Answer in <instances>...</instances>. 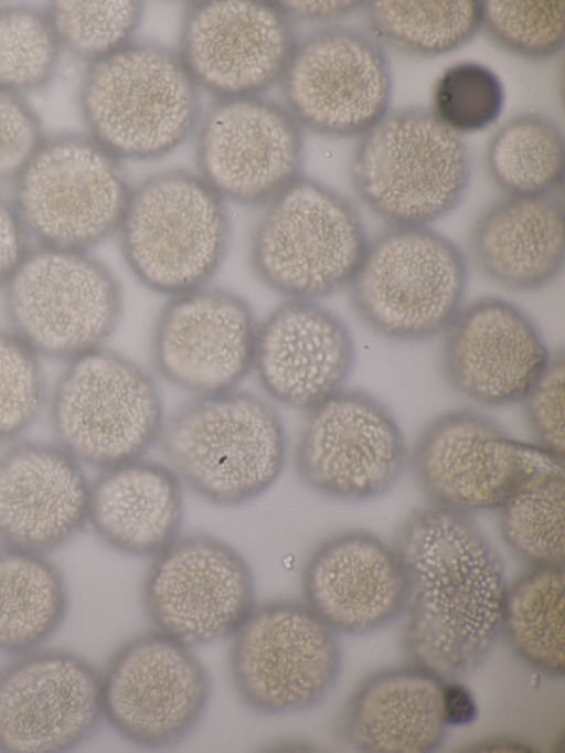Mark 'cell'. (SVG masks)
<instances>
[{
	"mask_svg": "<svg viewBox=\"0 0 565 753\" xmlns=\"http://www.w3.org/2000/svg\"><path fill=\"white\" fill-rule=\"evenodd\" d=\"M276 8L287 18L329 21L344 18L359 9L362 1H279Z\"/></svg>",
	"mask_w": 565,
	"mask_h": 753,
	"instance_id": "cell-41",
	"label": "cell"
},
{
	"mask_svg": "<svg viewBox=\"0 0 565 753\" xmlns=\"http://www.w3.org/2000/svg\"><path fill=\"white\" fill-rule=\"evenodd\" d=\"M366 245L354 206L300 176L267 203L249 253L253 271L271 290L318 301L349 286Z\"/></svg>",
	"mask_w": 565,
	"mask_h": 753,
	"instance_id": "cell-7",
	"label": "cell"
},
{
	"mask_svg": "<svg viewBox=\"0 0 565 753\" xmlns=\"http://www.w3.org/2000/svg\"><path fill=\"white\" fill-rule=\"evenodd\" d=\"M441 707L447 725L468 724L477 717V707L469 690L452 679L443 680Z\"/></svg>",
	"mask_w": 565,
	"mask_h": 753,
	"instance_id": "cell-42",
	"label": "cell"
},
{
	"mask_svg": "<svg viewBox=\"0 0 565 753\" xmlns=\"http://www.w3.org/2000/svg\"><path fill=\"white\" fill-rule=\"evenodd\" d=\"M362 10L375 40L418 57L461 47L481 25V1L476 0H377L363 2Z\"/></svg>",
	"mask_w": 565,
	"mask_h": 753,
	"instance_id": "cell-30",
	"label": "cell"
},
{
	"mask_svg": "<svg viewBox=\"0 0 565 753\" xmlns=\"http://www.w3.org/2000/svg\"><path fill=\"white\" fill-rule=\"evenodd\" d=\"M61 44L45 12L14 6L0 9V87L21 94L50 82Z\"/></svg>",
	"mask_w": 565,
	"mask_h": 753,
	"instance_id": "cell-34",
	"label": "cell"
},
{
	"mask_svg": "<svg viewBox=\"0 0 565 753\" xmlns=\"http://www.w3.org/2000/svg\"><path fill=\"white\" fill-rule=\"evenodd\" d=\"M117 233L135 277L171 297L207 285L225 259L231 225L225 201L202 177L177 169L131 190Z\"/></svg>",
	"mask_w": 565,
	"mask_h": 753,
	"instance_id": "cell-5",
	"label": "cell"
},
{
	"mask_svg": "<svg viewBox=\"0 0 565 753\" xmlns=\"http://www.w3.org/2000/svg\"><path fill=\"white\" fill-rule=\"evenodd\" d=\"M355 193L395 226H427L462 200L471 177L462 139L430 110L386 113L358 141L350 162Z\"/></svg>",
	"mask_w": 565,
	"mask_h": 753,
	"instance_id": "cell-4",
	"label": "cell"
},
{
	"mask_svg": "<svg viewBox=\"0 0 565 753\" xmlns=\"http://www.w3.org/2000/svg\"><path fill=\"white\" fill-rule=\"evenodd\" d=\"M303 602L337 634L379 630L404 613L406 582L392 545L365 530L323 540L301 572Z\"/></svg>",
	"mask_w": 565,
	"mask_h": 753,
	"instance_id": "cell-24",
	"label": "cell"
},
{
	"mask_svg": "<svg viewBox=\"0 0 565 753\" xmlns=\"http://www.w3.org/2000/svg\"><path fill=\"white\" fill-rule=\"evenodd\" d=\"M354 360L338 315L317 300L287 299L258 322L252 370L271 399L309 411L342 390Z\"/></svg>",
	"mask_w": 565,
	"mask_h": 753,
	"instance_id": "cell-22",
	"label": "cell"
},
{
	"mask_svg": "<svg viewBox=\"0 0 565 753\" xmlns=\"http://www.w3.org/2000/svg\"><path fill=\"white\" fill-rule=\"evenodd\" d=\"M100 678L104 719L128 742L149 749L186 739L202 720L212 689L191 647L157 629L115 650Z\"/></svg>",
	"mask_w": 565,
	"mask_h": 753,
	"instance_id": "cell-13",
	"label": "cell"
},
{
	"mask_svg": "<svg viewBox=\"0 0 565 753\" xmlns=\"http://www.w3.org/2000/svg\"><path fill=\"white\" fill-rule=\"evenodd\" d=\"M308 412L295 448V468L307 487L360 501L398 482L409 456L397 422L377 399L342 389Z\"/></svg>",
	"mask_w": 565,
	"mask_h": 753,
	"instance_id": "cell-16",
	"label": "cell"
},
{
	"mask_svg": "<svg viewBox=\"0 0 565 753\" xmlns=\"http://www.w3.org/2000/svg\"><path fill=\"white\" fill-rule=\"evenodd\" d=\"M138 1H53L46 17L62 47L96 62L130 42L141 17Z\"/></svg>",
	"mask_w": 565,
	"mask_h": 753,
	"instance_id": "cell-33",
	"label": "cell"
},
{
	"mask_svg": "<svg viewBox=\"0 0 565 753\" xmlns=\"http://www.w3.org/2000/svg\"><path fill=\"white\" fill-rule=\"evenodd\" d=\"M470 247L479 268L498 285L513 291L540 290L563 271V204L554 193L507 195L480 214Z\"/></svg>",
	"mask_w": 565,
	"mask_h": 753,
	"instance_id": "cell-26",
	"label": "cell"
},
{
	"mask_svg": "<svg viewBox=\"0 0 565 753\" xmlns=\"http://www.w3.org/2000/svg\"><path fill=\"white\" fill-rule=\"evenodd\" d=\"M486 165L492 180L508 195L553 194L563 181L562 129L543 113L518 115L491 137Z\"/></svg>",
	"mask_w": 565,
	"mask_h": 753,
	"instance_id": "cell-31",
	"label": "cell"
},
{
	"mask_svg": "<svg viewBox=\"0 0 565 753\" xmlns=\"http://www.w3.org/2000/svg\"><path fill=\"white\" fill-rule=\"evenodd\" d=\"M468 279L460 248L427 226H395L367 241L349 284L353 307L377 335L423 341L445 332Z\"/></svg>",
	"mask_w": 565,
	"mask_h": 753,
	"instance_id": "cell-6",
	"label": "cell"
},
{
	"mask_svg": "<svg viewBox=\"0 0 565 753\" xmlns=\"http://www.w3.org/2000/svg\"><path fill=\"white\" fill-rule=\"evenodd\" d=\"M301 128L260 96L218 99L199 131V174L224 201L267 204L301 176Z\"/></svg>",
	"mask_w": 565,
	"mask_h": 753,
	"instance_id": "cell-18",
	"label": "cell"
},
{
	"mask_svg": "<svg viewBox=\"0 0 565 753\" xmlns=\"http://www.w3.org/2000/svg\"><path fill=\"white\" fill-rule=\"evenodd\" d=\"M3 289L10 330L40 358L68 362L104 347L122 314L120 284L88 252L40 246Z\"/></svg>",
	"mask_w": 565,
	"mask_h": 753,
	"instance_id": "cell-9",
	"label": "cell"
},
{
	"mask_svg": "<svg viewBox=\"0 0 565 753\" xmlns=\"http://www.w3.org/2000/svg\"><path fill=\"white\" fill-rule=\"evenodd\" d=\"M280 81L298 124L328 137H361L386 115L392 96L390 62L381 43L342 25L295 43Z\"/></svg>",
	"mask_w": 565,
	"mask_h": 753,
	"instance_id": "cell-14",
	"label": "cell"
},
{
	"mask_svg": "<svg viewBox=\"0 0 565 753\" xmlns=\"http://www.w3.org/2000/svg\"><path fill=\"white\" fill-rule=\"evenodd\" d=\"M68 592L46 554L0 545V651L23 654L63 624Z\"/></svg>",
	"mask_w": 565,
	"mask_h": 753,
	"instance_id": "cell-28",
	"label": "cell"
},
{
	"mask_svg": "<svg viewBox=\"0 0 565 753\" xmlns=\"http://www.w3.org/2000/svg\"><path fill=\"white\" fill-rule=\"evenodd\" d=\"M564 24V1H481L480 29L505 51L530 61L562 52Z\"/></svg>",
	"mask_w": 565,
	"mask_h": 753,
	"instance_id": "cell-35",
	"label": "cell"
},
{
	"mask_svg": "<svg viewBox=\"0 0 565 753\" xmlns=\"http://www.w3.org/2000/svg\"><path fill=\"white\" fill-rule=\"evenodd\" d=\"M563 566L531 565L507 587L501 632L512 650L550 677L565 674Z\"/></svg>",
	"mask_w": 565,
	"mask_h": 753,
	"instance_id": "cell-29",
	"label": "cell"
},
{
	"mask_svg": "<svg viewBox=\"0 0 565 753\" xmlns=\"http://www.w3.org/2000/svg\"><path fill=\"white\" fill-rule=\"evenodd\" d=\"M181 485L170 467L140 457L100 469L89 485L87 524L119 553L154 556L179 537Z\"/></svg>",
	"mask_w": 565,
	"mask_h": 753,
	"instance_id": "cell-25",
	"label": "cell"
},
{
	"mask_svg": "<svg viewBox=\"0 0 565 753\" xmlns=\"http://www.w3.org/2000/svg\"><path fill=\"white\" fill-rule=\"evenodd\" d=\"M103 718L100 674L77 654L32 649L0 668V752H68Z\"/></svg>",
	"mask_w": 565,
	"mask_h": 753,
	"instance_id": "cell-17",
	"label": "cell"
},
{
	"mask_svg": "<svg viewBox=\"0 0 565 753\" xmlns=\"http://www.w3.org/2000/svg\"><path fill=\"white\" fill-rule=\"evenodd\" d=\"M409 459L431 505L466 515L499 509L523 482L563 466V459L512 438L492 418L469 409L427 423Z\"/></svg>",
	"mask_w": 565,
	"mask_h": 753,
	"instance_id": "cell-12",
	"label": "cell"
},
{
	"mask_svg": "<svg viewBox=\"0 0 565 753\" xmlns=\"http://www.w3.org/2000/svg\"><path fill=\"white\" fill-rule=\"evenodd\" d=\"M46 402L40 357L13 331L0 328V445L20 439Z\"/></svg>",
	"mask_w": 565,
	"mask_h": 753,
	"instance_id": "cell-37",
	"label": "cell"
},
{
	"mask_svg": "<svg viewBox=\"0 0 565 753\" xmlns=\"http://www.w3.org/2000/svg\"><path fill=\"white\" fill-rule=\"evenodd\" d=\"M287 18L260 1H204L186 12L177 52L198 87L218 99L259 96L295 46Z\"/></svg>",
	"mask_w": 565,
	"mask_h": 753,
	"instance_id": "cell-20",
	"label": "cell"
},
{
	"mask_svg": "<svg viewBox=\"0 0 565 753\" xmlns=\"http://www.w3.org/2000/svg\"><path fill=\"white\" fill-rule=\"evenodd\" d=\"M28 236L12 203L0 197V287H4L30 252Z\"/></svg>",
	"mask_w": 565,
	"mask_h": 753,
	"instance_id": "cell-40",
	"label": "cell"
},
{
	"mask_svg": "<svg viewBox=\"0 0 565 753\" xmlns=\"http://www.w3.org/2000/svg\"><path fill=\"white\" fill-rule=\"evenodd\" d=\"M140 596L157 630L193 647L233 636L255 606V582L236 549L195 533L153 556Z\"/></svg>",
	"mask_w": 565,
	"mask_h": 753,
	"instance_id": "cell-15",
	"label": "cell"
},
{
	"mask_svg": "<svg viewBox=\"0 0 565 753\" xmlns=\"http://www.w3.org/2000/svg\"><path fill=\"white\" fill-rule=\"evenodd\" d=\"M341 665L337 633L305 602L291 598L255 604L228 649L236 694L264 715L318 707L335 687Z\"/></svg>",
	"mask_w": 565,
	"mask_h": 753,
	"instance_id": "cell-10",
	"label": "cell"
},
{
	"mask_svg": "<svg viewBox=\"0 0 565 753\" xmlns=\"http://www.w3.org/2000/svg\"><path fill=\"white\" fill-rule=\"evenodd\" d=\"M564 353H551L548 364L522 401L529 426L539 446L564 457Z\"/></svg>",
	"mask_w": 565,
	"mask_h": 753,
	"instance_id": "cell-38",
	"label": "cell"
},
{
	"mask_svg": "<svg viewBox=\"0 0 565 753\" xmlns=\"http://www.w3.org/2000/svg\"><path fill=\"white\" fill-rule=\"evenodd\" d=\"M392 547L406 582L409 662L443 680L478 668L501 633L507 592L491 543L468 515L431 505L399 523Z\"/></svg>",
	"mask_w": 565,
	"mask_h": 753,
	"instance_id": "cell-1",
	"label": "cell"
},
{
	"mask_svg": "<svg viewBox=\"0 0 565 753\" xmlns=\"http://www.w3.org/2000/svg\"><path fill=\"white\" fill-rule=\"evenodd\" d=\"M441 369L448 384L475 403H520L545 371L551 352L530 316L487 296L462 306L447 329Z\"/></svg>",
	"mask_w": 565,
	"mask_h": 753,
	"instance_id": "cell-21",
	"label": "cell"
},
{
	"mask_svg": "<svg viewBox=\"0 0 565 753\" xmlns=\"http://www.w3.org/2000/svg\"><path fill=\"white\" fill-rule=\"evenodd\" d=\"M159 439L181 482L223 507L266 492L286 458V435L276 411L236 389L198 396L163 422Z\"/></svg>",
	"mask_w": 565,
	"mask_h": 753,
	"instance_id": "cell-2",
	"label": "cell"
},
{
	"mask_svg": "<svg viewBox=\"0 0 565 753\" xmlns=\"http://www.w3.org/2000/svg\"><path fill=\"white\" fill-rule=\"evenodd\" d=\"M257 327L249 304L231 290L204 285L171 296L152 329L154 365L198 396L233 390L252 371Z\"/></svg>",
	"mask_w": 565,
	"mask_h": 753,
	"instance_id": "cell-19",
	"label": "cell"
},
{
	"mask_svg": "<svg viewBox=\"0 0 565 753\" xmlns=\"http://www.w3.org/2000/svg\"><path fill=\"white\" fill-rule=\"evenodd\" d=\"M499 510L502 538L519 558L531 565L563 566V466L523 482Z\"/></svg>",
	"mask_w": 565,
	"mask_h": 753,
	"instance_id": "cell-32",
	"label": "cell"
},
{
	"mask_svg": "<svg viewBox=\"0 0 565 753\" xmlns=\"http://www.w3.org/2000/svg\"><path fill=\"white\" fill-rule=\"evenodd\" d=\"M84 466L55 442L21 441L0 453V542L47 554L87 526Z\"/></svg>",
	"mask_w": 565,
	"mask_h": 753,
	"instance_id": "cell-23",
	"label": "cell"
},
{
	"mask_svg": "<svg viewBox=\"0 0 565 753\" xmlns=\"http://www.w3.org/2000/svg\"><path fill=\"white\" fill-rule=\"evenodd\" d=\"M443 679L409 665L366 678L342 719L345 740L366 752L425 753L444 741Z\"/></svg>",
	"mask_w": 565,
	"mask_h": 753,
	"instance_id": "cell-27",
	"label": "cell"
},
{
	"mask_svg": "<svg viewBox=\"0 0 565 753\" xmlns=\"http://www.w3.org/2000/svg\"><path fill=\"white\" fill-rule=\"evenodd\" d=\"M78 96L89 137L118 160L168 153L200 113L198 86L178 53L150 41H130L90 63Z\"/></svg>",
	"mask_w": 565,
	"mask_h": 753,
	"instance_id": "cell-3",
	"label": "cell"
},
{
	"mask_svg": "<svg viewBox=\"0 0 565 753\" xmlns=\"http://www.w3.org/2000/svg\"><path fill=\"white\" fill-rule=\"evenodd\" d=\"M13 206L40 246L88 252L118 231L131 189L89 136L44 139L17 177Z\"/></svg>",
	"mask_w": 565,
	"mask_h": 753,
	"instance_id": "cell-11",
	"label": "cell"
},
{
	"mask_svg": "<svg viewBox=\"0 0 565 753\" xmlns=\"http://www.w3.org/2000/svg\"><path fill=\"white\" fill-rule=\"evenodd\" d=\"M46 405L54 442L99 469L141 457L163 425L149 373L104 347L67 362Z\"/></svg>",
	"mask_w": 565,
	"mask_h": 753,
	"instance_id": "cell-8",
	"label": "cell"
},
{
	"mask_svg": "<svg viewBox=\"0 0 565 753\" xmlns=\"http://www.w3.org/2000/svg\"><path fill=\"white\" fill-rule=\"evenodd\" d=\"M44 139L41 121L28 102L0 87V183L15 180Z\"/></svg>",
	"mask_w": 565,
	"mask_h": 753,
	"instance_id": "cell-39",
	"label": "cell"
},
{
	"mask_svg": "<svg viewBox=\"0 0 565 753\" xmlns=\"http://www.w3.org/2000/svg\"><path fill=\"white\" fill-rule=\"evenodd\" d=\"M504 89L489 67L462 62L448 67L435 84L431 114L455 134L483 130L500 116Z\"/></svg>",
	"mask_w": 565,
	"mask_h": 753,
	"instance_id": "cell-36",
	"label": "cell"
}]
</instances>
